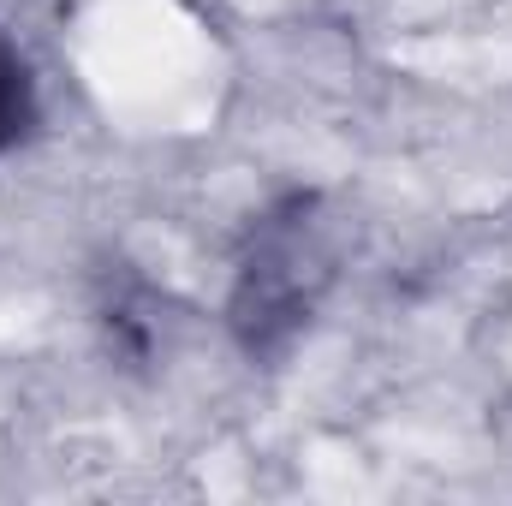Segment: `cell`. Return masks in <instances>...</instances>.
Wrapping results in <instances>:
<instances>
[{
	"label": "cell",
	"instance_id": "obj_2",
	"mask_svg": "<svg viewBox=\"0 0 512 506\" xmlns=\"http://www.w3.org/2000/svg\"><path fill=\"white\" fill-rule=\"evenodd\" d=\"M36 131H42V78L0 18V161L18 155Z\"/></svg>",
	"mask_w": 512,
	"mask_h": 506
},
{
	"label": "cell",
	"instance_id": "obj_1",
	"mask_svg": "<svg viewBox=\"0 0 512 506\" xmlns=\"http://www.w3.org/2000/svg\"><path fill=\"white\" fill-rule=\"evenodd\" d=\"M334 286V245L322 197L292 185L245 221L227 286V328L251 364H280L310 334Z\"/></svg>",
	"mask_w": 512,
	"mask_h": 506
}]
</instances>
